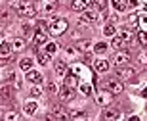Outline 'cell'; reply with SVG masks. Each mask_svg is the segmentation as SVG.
Here are the masks:
<instances>
[{
	"label": "cell",
	"mask_w": 147,
	"mask_h": 121,
	"mask_svg": "<svg viewBox=\"0 0 147 121\" xmlns=\"http://www.w3.org/2000/svg\"><path fill=\"white\" fill-rule=\"evenodd\" d=\"M4 121H19V113L17 111H8L4 116Z\"/></svg>",
	"instance_id": "28"
},
{
	"label": "cell",
	"mask_w": 147,
	"mask_h": 121,
	"mask_svg": "<svg viewBox=\"0 0 147 121\" xmlns=\"http://www.w3.org/2000/svg\"><path fill=\"white\" fill-rule=\"evenodd\" d=\"M119 37L128 44V42H132V39H134V33H132L128 27H122V29H120V33H119Z\"/></svg>",
	"instance_id": "15"
},
{
	"label": "cell",
	"mask_w": 147,
	"mask_h": 121,
	"mask_svg": "<svg viewBox=\"0 0 147 121\" xmlns=\"http://www.w3.org/2000/svg\"><path fill=\"white\" fill-rule=\"evenodd\" d=\"M38 8H40V12H42L44 16H48V14H54L55 12V2L54 0H42Z\"/></svg>",
	"instance_id": "5"
},
{
	"label": "cell",
	"mask_w": 147,
	"mask_h": 121,
	"mask_svg": "<svg viewBox=\"0 0 147 121\" xmlns=\"http://www.w3.org/2000/svg\"><path fill=\"white\" fill-rule=\"evenodd\" d=\"M142 96H143V98H147V87H145V88L142 90Z\"/></svg>",
	"instance_id": "46"
},
{
	"label": "cell",
	"mask_w": 147,
	"mask_h": 121,
	"mask_svg": "<svg viewBox=\"0 0 147 121\" xmlns=\"http://www.w3.org/2000/svg\"><path fill=\"white\" fill-rule=\"evenodd\" d=\"M111 2H113V8H115L117 12H122V10L126 8V4L122 2V0H111Z\"/></svg>",
	"instance_id": "31"
},
{
	"label": "cell",
	"mask_w": 147,
	"mask_h": 121,
	"mask_svg": "<svg viewBox=\"0 0 147 121\" xmlns=\"http://www.w3.org/2000/svg\"><path fill=\"white\" fill-rule=\"evenodd\" d=\"M17 14L23 17H33L36 16V8H34V4H31L27 0H21V2H17Z\"/></svg>",
	"instance_id": "1"
},
{
	"label": "cell",
	"mask_w": 147,
	"mask_h": 121,
	"mask_svg": "<svg viewBox=\"0 0 147 121\" xmlns=\"http://www.w3.org/2000/svg\"><path fill=\"white\" fill-rule=\"evenodd\" d=\"M55 50H57V44L55 42H46V52L48 54H54Z\"/></svg>",
	"instance_id": "36"
},
{
	"label": "cell",
	"mask_w": 147,
	"mask_h": 121,
	"mask_svg": "<svg viewBox=\"0 0 147 121\" xmlns=\"http://www.w3.org/2000/svg\"><path fill=\"white\" fill-rule=\"evenodd\" d=\"M71 73H76V75H84V73H86V69H84L82 66H73Z\"/></svg>",
	"instance_id": "37"
},
{
	"label": "cell",
	"mask_w": 147,
	"mask_h": 121,
	"mask_svg": "<svg viewBox=\"0 0 147 121\" xmlns=\"http://www.w3.org/2000/svg\"><path fill=\"white\" fill-rule=\"evenodd\" d=\"M128 6H132V8H138V6H140V2H138V0H128Z\"/></svg>",
	"instance_id": "44"
},
{
	"label": "cell",
	"mask_w": 147,
	"mask_h": 121,
	"mask_svg": "<svg viewBox=\"0 0 147 121\" xmlns=\"http://www.w3.org/2000/svg\"><path fill=\"white\" fill-rule=\"evenodd\" d=\"M57 94H59L61 100H65V102H67V100H71L73 96H75V88H69L67 85H61L59 90H57Z\"/></svg>",
	"instance_id": "6"
},
{
	"label": "cell",
	"mask_w": 147,
	"mask_h": 121,
	"mask_svg": "<svg viewBox=\"0 0 147 121\" xmlns=\"http://www.w3.org/2000/svg\"><path fill=\"white\" fill-rule=\"evenodd\" d=\"M128 23H130V25H138V17H136V14L128 16Z\"/></svg>",
	"instance_id": "42"
},
{
	"label": "cell",
	"mask_w": 147,
	"mask_h": 121,
	"mask_svg": "<svg viewBox=\"0 0 147 121\" xmlns=\"http://www.w3.org/2000/svg\"><path fill=\"white\" fill-rule=\"evenodd\" d=\"M140 62H142V64H145V62H147V54H140Z\"/></svg>",
	"instance_id": "45"
},
{
	"label": "cell",
	"mask_w": 147,
	"mask_h": 121,
	"mask_svg": "<svg viewBox=\"0 0 147 121\" xmlns=\"http://www.w3.org/2000/svg\"><path fill=\"white\" fill-rule=\"evenodd\" d=\"M80 92H82V94H86V96H88V94L92 92V87H90L88 83H80Z\"/></svg>",
	"instance_id": "35"
},
{
	"label": "cell",
	"mask_w": 147,
	"mask_h": 121,
	"mask_svg": "<svg viewBox=\"0 0 147 121\" xmlns=\"http://www.w3.org/2000/svg\"><path fill=\"white\" fill-rule=\"evenodd\" d=\"M92 4L96 6L98 10H101V12L107 14V2H105V0H92Z\"/></svg>",
	"instance_id": "24"
},
{
	"label": "cell",
	"mask_w": 147,
	"mask_h": 121,
	"mask_svg": "<svg viewBox=\"0 0 147 121\" xmlns=\"http://www.w3.org/2000/svg\"><path fill=\"white\" fill-rule=\"evenodd\" d=\"M21 33L25 35V37L33 35V25H31V23H23V25H21Z\"/></svg>",
	"instance_id": "29"
},
{
	"label": "cell",
	"mask_w": 147,
	"mask_h": 121,
	"mask_svg": "<svg viewBox=\"0 0 147 121\" xmlns=\"http://www.w3.org/2000/svg\"><path fill=\"white\" fill-rule=\"evenodd\" d=\"M48 42V35H46V31H36L34 33V44L36 46H42V44Z\"/></svg>",
	"instance_id": "13"
},
{
	"label": "cell",
	"mask_w": 147,
	"mask_h": 121,
	"mask_svg": "<svg viewBox=\"0 0 147 121\" xmlns=\"http://www.w3.org/2000/svg\"><path fill=\"white\" fill-rule=\"evenodd\" d=\"M63 85H67L69 88H75L76 85H78V79H76L75 73H65V83Z\"/></svg>",
	"instance_id": "16"
},
{
	"label": "cell",
	"mask_w": 147,
	"mask_h": 121,
	"mask_svg": "<svg viewBox=\"0 0 147 121\" xmlns=\"http://www.w3.org/2000/svg\"><path fill=\"white\" fill-rule=\"evenodd\" d=\"M120 113L117 110H113V108H109V110H105L103 111V119L105 121H115V119H119Z\"/></svg>",
	"instance_id": "17"
},
{
	"label": "cell",
	"mask_w": 147,
	"mask_h": 121,
	"mask_svg": "<svg viewBox=\"0 0 147 121\" xmlns=\"http://www.w3.org/2000/svg\"><path fill=\"white\" fill-rule=\"evenodd\" d=\"M55 73H57V75H65L67 73V64L65 62H57V64H55Z\"/></svg>",
	"instance_id": "21"
},
{
	"label": "cell",
	"mask_w": 147,
	"mask_h": 121,
	"mask_svg": "<svg viewBox=\"0 0 147 121\" xmlns=\"http://www.w3.org/2000/svg\"><path fill=\"white\" fill-rule=\"evenodd\" d=\"M94 69L98 73H105L109 69V62L103 60V58H98V60H94Z\"/></svg>",
	"instance_id": "10"
},
{
	"label": "cell",
	"mask_w": 147,
	"mask_h": 121,
	"mask_svg": "<svg viewBox=\"0 0 147 121\" xmlns=\"http://www.w3.org/2000/svg\"><path fill=\"white\" fill-rule=\"evenodd\" d=\"M0 44H2V39H0Z\"/></svg>",
	"instance_id": "48"
},
{
	"label": "cell",
	"mask_w": 147,
	"mask_h": 121,
	"mask_svg": "<svg viewBox=\"0 0 147 121\" xmlns=\"http://www.w3.org/2000/svg\"><path fill=\"white\" fill-rule=\"evenodd\" d=\"M96 100H98V104L99 106H109L111 102H113V94L109 92V90H99L98 94H96Z\"/></svg>",
	"instance_id": "4"
},
{
	"label": "cell",
	"mask_w": 147,
	"mask_h": 121,
	"mask_svg": "<svg viewBox=\"0 0 147 121\" xmlns=\"http://www.w3.org/2000/svg\"><path fill=\"white\" fill-rule=\"evenodd\" d=\"M36 108H38V104L36 102H33V100H31V102H25V113H27V116H33V113H36Z\"/></svg>",
	"instance_id": "18"
},
{
	"label": "cell",
	"mask_w": 147,
	"mask_h": 121,
	"mask_svg": "<svg viewBox=\"0 0 147 121\" xmlns=\"http://www.w3.org/2000/svg\"><path fill=\"white\" fill-rule=\"evenodd\" d=\"M138 40L142 44H147V33L145 31H140V33H138Z\"/></svg>",
	"instance_id": "39"
},
{
	"label": "cell",
	"mask_w": 147,
	"mask_h": 121,
	"mask_svg": "<svg viewBox=\"0 0 147 121\" xmlns=\"http://www.w3.org/2000/svg\"><path fill=\"white\" fill-rule=\"evenodd\" d=\"M10 52H11V44H8V42L0 44V56H8Z\"/></svg>",
	"instance_id": "26"
},
{
	"label": "cell",
	"mask_w": 147,
	"mask_h": 121,
	"mask_svg": "<svg viewBox=\"0 0 147 121\" xmlns=\"http://www.w3.org/2000/svg\"><path fill=\"white\" fill-rule=\"evenodd\" d=\"M90 46H92V42H90V40H80V42L76 44V48L80 50V52H88V50H90Z\"/></svg>",
	"instance_id": "25"
},
{
	"label": "cell",
	"mask_w": 147,
	"mask_h": 121,
	"mask_svg": "<svg viewBox=\"0 0 147 121\" xmlns=\"http://www.w3.org/2000/svg\"><path fill=\"white\" fill-rule=\"evenodd\" d=\"M94 50H96L98 54H103L105 50H107V44H105V42H98L96 46H94Z\"/></svg>",
	"instance_id": "34"
},
{
	"label": "cell",
	"mask_w": 147,
	"mask_h": 121,
	"mask_svg": "<svg viewBox=\"0 0 147 121\" xmlns=\"http://www.w3.org/2000/svg\"><path fill=\"white\" fill-rule=\"evenodd\" d=\"M128 121H140V117H138V116H132V117H130Z\"/></svg>",
	"instance_id": "47"
},
{
	"label": "cell",
	"mask_w": 147,
	"mask_h": 121,
	"mask_svg": "<svg viewBox=\"0 0 147 121\" xmlns=\"http://www.w3.org/2000/svg\"><path fill=\"white\" fill-rule=\"evenodd\" d=\"M10 94H11V88H10V87H4L2 90H0V100L10 98Z\"/></svg>",
	"instance_id": "32"
},
{
	"label": "cell",
	"mask_w": 147,
	"mask_h": 121,
	"mask_svg": "<svg viewBox=\"0 0 147 121\" xmlns=\"http://www.w3.org/2000/svg\"><path fill=\"white\" fill-rule=\"evenodd\" d=\"M19 67H21L23 71L33 69V60H31V58H21V60H19Z\"/></svg>",
	"instance_id": "19"
},
{
	"label": "cell",
	"mask_w": 147,
	"mask_h": 121,
	"mask_svg": "<svg viewBox=\"0 0 147 121\" xmlns=\"http://www.w3.org/2000/svg\"><path fill=\"white\" fill-rule=\"evenodd\" d=\"M98 12L96 10H90V8H86V10H84V19H86L88 23H96L98 21Z\"/></svg>",
	"instance_id": "14"
},
{
	"label": "cell",
	"mask_w": 147,
	"mask_h": 121,
	"mask_svg": "<svg viewBox=\"0 0 147 121\" xmlns=\"http://www.w3.org/2000/svg\"><path fill=\"white\" fill-rule=\"evenodd\" d=\"M117 77L119 79H132L134 77V69L132 67H126V66H120L117 69Z\"/></svg>",
	"instance_id": "9"
},
{
	"label": "cell",
	"mask_w": 147,
	"mask_h": 121,
	"mask_svg": "<svg viewBox=\"0 0 147 121\" xmlns=\"http://www.w3.org/2000/svg\"><path fill=\"white\" fill-rule=\"evenodd\" d=\"M115 33H117V27H115L113 23H109V25H105V27H103V35H105V37H113Z\"/></svg>",
	"instance_id": "23"
},
{
	"label": "cell",
	"mask_w": 147,
	"mask_h": 121,
	"mask_svg": "<svg viewBox=\"0 0 147 121\" xmlns=\"http://www.w3.org/2000/svg\"><path fill=\"white\" fill-rule=\"evenodd\" d=\"M25 48V40L23 39H13V42H11V50L13 52H19V50Z\"/></svg>",
	"instance_id": "20"
},
{
	"label": "cell",
	"mask_w": 147,
	"mask_h": 121,
	"mask_svg": "<svg viewBox=\"0 0 147 121\" xmlns=\"http://www.w3.org/2000/svg\"><path fill=\"white\" fill-rule=\"evenodd\" d=\"M48 90H50L52 94H55L59 88H57V85H55V83H48Z\"/></svg>",
	"instance_id": "41"
},
{
	"label": "cell",
	"mask_w": 147,
	"mask_h": 121,
	"mask_svg": "<svg viewBox=\"0 0 147 121\" xmlns=\"http://www.w3.org/2000/svg\"><path fill=\"white\" fill-rule=\"evenodd\" d=\"M113 62H115V66H124V64H128L130 62V54L128 52H117L115 54V58H113Z\"/></svg>",
	"instance_id": "8"
},
{
	"label": "cell",
	"mask_w": 147,
	"mask_h": 121,
	"mask_svg": "<svg viewBox=\"0 0 147 121\" xmlns=\"http://www.w3.org/2000/svg\"><path fill=\"white\" fill-rule=\"evenodd\" d=\"M145 111H147V106H145Z\"/></svg>",
	"instance_id": "50"
},
{
	"label": "cell",
	"mask_w": 147,
	"mask_h": 121,
	"mask_svg": "<svg viewBox=\"0 0 147 121\" xmlns=\"http://www.w3.org/2000/svg\"><path fill=\"white\" fill-rule=\"evenodd\" d=\"M90 4H92V0H75V2H73V10L75 12H84L86 8H90Z\"/></svg>",
	"instance_id": "12"
},
{
	"label": "cell",
	"mask_w": 147,
	"mask_h": 121,
	"mask_svg": "<svg viewBox=\"0 0 147 121\" xmlns=\"http://www.w3.org/2000/svg\"><path fill=\"white\" fill-rule=\"evenodd\" d=\"M101 87L105 88V90H109L111 94H119V92H122V83H120V79H115V77H111V79H105L103 83H101Z\"/></svg>",
	"instance_id": "2"
},
{
	"label": "cell",
	"mask_w": 147,
	"mask_h": 121,
	"mask_svg": "<svg viewBox=\"0 0 147 121\" xmlns=\"http://www.w3.org/2000/svg\"><path fill=\"white\" fill-rule=\"evenodd\" d=\"M40 94H42V88L40 87H33L31 88V96H33V98H38Z\"/></svg>",
	"instance_id": "38"
},
{
	"label": "cell",
	"mask_w": 147,
	"mask_h": 121,
	"mask_svg": "<svg viewBox=\"0 0 147 121\" xmlns=\"http://www.w3.org/2000/svg\"><path fill=\"white\" fill-rule=\"evenodd\" d=\"M80 121H86V119H80Z\"/></svg>",
	"instance_id": "49"
},
{
	"label": "cell",
	"mask_w": 147,
	"mask_h": 121,
	"mask_svg": "<svg viewBox=\"0 0 147 121\" xmlns=\"http://www.w3.org/2000/svg\"><path fill=\"white\" fill-rule=\"evenodd\" d=\"M67 19H54V21L50 23V31H52V35H61L67 31Z\"/></svg>",
	"instance_id": "3"
},
{
	"label": "cell",
	"mask_w": 147,
	"mask_h": 121,
	"mask_svg": "<svg viewBox=\"0 0 147 121\" xmlns=\"http://www.w3.org/2000/svg\"><path fill=\"white\" fill-rule=\"evenodd\" d=\"M27 81L33 83V85H40V83H42V75H40V71L29 69V71H27Z\"/></svg>",
	"instance_id": "11"
},
{
	"label": "cell",
	"mask_w": 147,
	"mask_h": 121,
	"mask_svg": "<svg viewBox=\"0 0 147 121\" xmlns=\"http://www.w3.org/2000/svg\"><path fill=\"white\" fill-rule=\"evenodd\" d=\"M69 117H73V119H84V111H80V110H71V111H69Z\"/></svg>",
	"instance_id": "30"
},
{
	"label": "cell",
	"mask_w": 147,
	"mask_h": 121,
	"mask_svg": "<svg viewBox=\"0 0 147 121\" xmlns=\"http://www.w3.org/2000/svg\"><path fill=\"white\" fill-rule=\"evenodd\" d=\"M8 58H6V56H2V58H0V67H4V66H8Z\"/></svg>",
	"instance_id": "43"
},
{
	"label": "cell",
	"mask_w": 147,
	"mask_h": 121,
	"mask_svg": "<svg viewBox=\"0 0 147 121\" xmlns=\"http://www.w3.org/2000/svg\"><path fill=\"white\" fill-rule=\"evenodd\" d=\"M48 62H50V54H48V52H46V54H44V52H42V54H38V64L46 66Z\"/></svg>",
	"instance_id": "33"
},
{
	"label": "cell",
	"mask_w": 147,
	"mask_h": 121,
	"mask_svg": "<svg viewBox=\"0 0 147 121\" xmlns=\"http://www.w3.org/2000/svg\"><path fill=\"white\" fill-rule=\"evenodd\" d=\"M111 44H113L115 48H119V50H122V48L126 46V42H124L122 39H120V37H115V39H113V42H111Z\"/></svg>",
	"instance_id": "27"
},
{
	"label": "cell",
	"mask_w": 147,
	"mask_h": 121,
	"mask_svg": "<svg viewBox=\"0 0 147 121\" xmlns=\"http://www.w3.org/2000/svg\"><path fill=\"white\" fill-rule=\"evenodd\" d=\"M48 25H50V23L46 21V19H40V21L36 23V27H38V31H44V29H48Z\"/></svg>",
	"instance_id": "40"
},
{
	"label": "cell",
	"mask_w": 147,
	"mask_h": 121,
	"mask_svg": "<svg viewBox=\"0 0 147 121\" xmlns=\"http://www.w3.org/2000/svg\"><path fill=\"white\" fill-rule=\"evenodd\" d=\"M52 117H54L55 121H67V119H69V113H67L61 106H55L54 111H52Z\"/></svg>",
	"instance_id": "7"
},
{
	"label": "cell",
	"mask_w": 147,
	"mask_h": 121,
	"mask_svg": "<svg viewBox=\"0 0 147 121\" xmlns=\"http://www.w3.org/2000/svg\"><path fill=\"white\" fill-rule=\"evenodd\" d=\"M138 25H140L142 31H145V33H147V14H142V16L138 17Z\"/></svg>",
	"instance_id": "22"
}]
</instances>
